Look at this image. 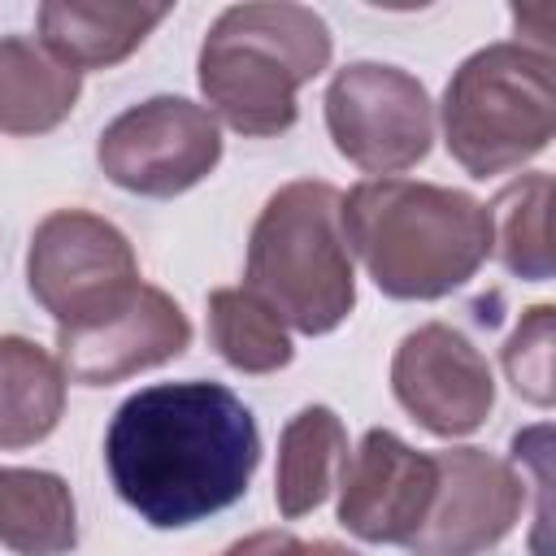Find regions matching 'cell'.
Instances as JSON below:
<instances>
[{"label": "cell", "mask_w": 556, "mask_h": 556, "mask_svg": "<svg viewBox=\"0 0 556 556\" xmlns=\"http://www.w3.org/2000/svg\"><path fill=\"white\" fill-rule=\"evenodd\" d=\"M104 465L148 526L182 530L243 500L261 465V430L222 382H156L113 413Z\"/></svg>", "instance_id": "1"}, {"label": "cell", "mask_w": 556, "mask_h": 556, "mask_svg": "<svg viewBox=\"0 0 556 556\" xmlns=\"http://www.w3.org/2000/svg\"><path fill=\"white\" fill-rule=\"evenodd\" d=\"M348 252L391 300H439L465 287L491 256V213L482 200L439 182L369 178L339 204Z\"/></svg>", "instance_id": "2"}, {"label": "cell", "mask_w": 556, "mask_h": 556, "mask_svg": "<svg viewBox=\"0 0 556 556\" xmlns=\"http://www.w3.org/2000/svg\"><path fill=\"white\" fill-rule=\"evenodd\" d=\"M330 26L308 4H230L204 35L195 78L230 130L269 139L295 126L300 87L330 65Z\"/></svg>", "instance_id": "3"}, {"label": "cell", "mask_w": 556, "mask_h": 556, "mask_svg": "<svg viewBox=\"0 0 556 556\" xmlns=\"http://www.w3.org/2000/svg\"><path fill=\"white\" fill-rule=\"evenodd\" d=\"M339 204L343 191L321 178L287 182L265 200L248 239V291L300 334H330L356 308Z\"/></svg>", "instance_id": "4"}, {"label": "cell", "mask_w": 556, "mask_h": 556, "mask_svg": "<svg viewBox=\"0 0 556 556\" xmlns=\"http://www.w3.org/2000/svg\"><path fill=\"white\" fill-rule=\"evenodd\" d=\"M443 143L469 178L534 161L556 135V65L517 39L469 52L443 87Z\"/></svg>", "instance_id": "5"}, {"label": "cell", "mask_w": 556, "mask_h": 556, "mask_svg": "<svg viewBox=\"0 0 556 556\" xmlns=\"http://www.w3.org/2000/svg\"><path fill=\"white\" fill-rule=\"evenodd\" d=\"M26 282L43 313H52L56 330L100 326L143 287L130 239L87 208H56L35 226Z\"/></svg>", "instance_id": "6"}, {"label": "cell", "mask_w": 556, "mask_h": 556, "mask_svg": "<svg viewBox=\"0 0 556 556\" xmlns=\"http://www.w3.org/2000/svg\"><path fill=\"white\" fill-rule=\"evenodd\" d=\"M96 161L122 191L169 200L217 169L222 130L204 104L187 96H152L100 130Z\"/></svg>", "instance_id": "7"}, {"label": "cell", "mask_w": 556, "mask_h": 556, "mask_svg": "<svg viewBox=\"0 0 556 556\" xmlns=\"http://www.w3.org/2000/svg\"><path fill=\"white\" fill-rule=\"evenodd\" d=\"M326 130L356 169L400 174L426 161L434 139V104L426 87L382 61H352L326 87Z\"/></svg>", "instance_id": "8"}, {"label": "cell", "mask_w": 556, "mask_h": 556, "mask_svg": "<svg viewBox=\"0 0 556 556\" xmlns=\"http://www.w3.org/2000/svg\"><path fill=\"white\" fill-rule=\"evenodd\" d=\"M391 391L400 408L439 439L473 434L495 408V378L486 356L443 321H426L400 339L391 361Z\"/></svg>", "instance_id": "9"}, {"label": "cell", "mask_w": 556, "mask_h": 556, "mask_svg": "<svg viewBox=\"0 0 556 556\" xmlns=\"http://www.w3.org/2000/svg\"><path fill=\"white\" fill-rule=\"evenodd\" d=\"M439 491L426 526L408 539L413 556H482L513 534L526 508V482L486 447L434 452Z\"/></svg>", "instance_id": "10"}, {"label": "cell", "mask_w": 556, "mask_h": 556, "mask_svg": "<svg viewBox=\"0 0 556 556\" xmlns=\"http://www.w3.org/2000/svg\"><path fill=\"white\" fill-rule=\"evenodd\" d=\"M339 521L365 543H404L426 526L439 465L430 452L408 447L395 430H365L339 473Z\"/></svg>", "instance_id": "11"}, {"label": "cell", "mask_w": 556, "mask_h": 556, "mask_svg": "<svg viewBox=\"0 0 556 556\" xmlns=\"http://www.w3.org/2000/svg\"><path fill=\"white\" fill-rule=\"evenodd\" d=\"M187 343H191L187 313L161 287L143 282L139 295L109 321L87 330H56V361L70 382L109 387L139 369L182 356Z\"/></svg>", "instance_id": "12"}, {"label": "cell", "mask_w": 556, "mask_h": 556, "mask_svg": "<svg viewBox=\"0 0 556 556\" xmlns=\"http://www.w3.org/2000/svg\"><path fill=\"white\" fill-rule=\"evenodd\" d=\"M165 17H169V4L48 0L39 4V43L78 74L109 70L126 61Z\"/></svg>", "instance_id": "13"}, {"label": "cell", "mask_w": 556, "mask_h": 556, "mask_svg": "<svg viewBox=\"0 0 556 556\" xmlns=\"http://www.w3.org/2000/svg\"><path fill=\"white\" fill-rule=\"evenodd\" d=\"M83 91V74L26 35H0V135L56 130Z\"/></svg>", "instance_id": "14"}, {"label": "cell", "mask_w": 556, "mask_h": 556, "mask_svg": "<svg viewBox=\"0 0 556 556\" xmlns=\"http://www.w3.org/2000/svg\"><path fill=\"white\" fill-rule=\"evenodd\" d=\"M348 430L326 404L300 408L278 439V473H274V500L287 521L313 513L326 504V495L339 486L343 460H348Z\"/></svg>", "instance_id": "15"}, {"label": "cell", "mask_w": 556, "mask_h": 556, "mask_svg": "<svg viewBox=\"0 0 556 556\" xmlns=\"http://www.w3.org/2000/svg\"><path fill=\"white\" fill-rule=\"evenodd\" d=\"M78 543L74 491L61 473L0 465V547L13 556H70Z\"/></svg>", "instance_id": "16"}, {"label": "cell", "mask_w": 556, "mask_h": 556, "mask_svg": "<svg viewBox=\"0 0 556 556\" xmlns=\"http://www.w3.org/2000/svg\"><path fill=\"white\" fill-rule=\"evenodd\" d=\"M65 413L61 361L22 334H0V447L43 443Z\"/></svg>", "instance_id": "17"}, {"label": "cell", "mask_w": 556, "mask_h": 556, "mask_svg": "<svg viewBox=\"0 0 556 556\" xmlns=\"http://www.w3.org/2000/svg\"><path fill=\"white\" fill-rule=\"evenodd\" d=\"M491 252L504 261L508 274L521 282H547L552 261V174H521L513 178L491 204Z\"/></svg>", "instance_id": "18"}, {"label": "cell", "mask_w": 556, "mask_h": 556, "mask_svg": "<svg viewBox=\"0 0 556 556\" xmlns=\"http://www.w3.org/2000/svg\"><path fill=\"white\" fill-rule=\"evenodd\" d=\"M208 334L222 361L239 374H274L295 356L282 317L248 287L208 291Z\"/></svg>", "instance_id": "19"}, {"label": "cell", "mask_w": 556, "mask_h": 556, "mask_svg": "<svg viewBox=\"0 0 556 556\" xmlns=\"http://www.w3.org/2000/svg\"><path fill=\"white\" fill-rule=\"evenodd\" d=\"M552 326H556V308L534 304V308H526V317L517 321V330L504 343V374H508L513 391L521 400H530L534 408L552 404Z\"/></svg>", "instance_id": "20"}, {"label": "cell", "mask_w": 556, "mask_h": 556, "mask_svg": "<svg viewBox=\"0 0 556 556\" xmlns=\"http://www.w3.org/2000/svg\"><path fill=\"white\" fill-rule=\"evenodd\" d=\"M222 556H361L334 539H295L287 530H256L239 543H230Z\"/></svg>", "instance_id": "21"}]
</instances>
